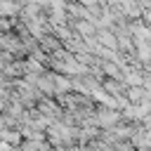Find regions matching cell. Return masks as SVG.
Returning <instances> with one entry per match:
<instances>
[{
	"instance_id": "7a4b0ae2",
	"label": "cell",
	"mask_w": 151,
	"mask_h": 151,
	"mask_svg": "<svg viewBox=\"0 0 151 151\" xmlns=\"http://www.w3.org/2000/svg\"><path fill=\"white\" fill-rule=\"evenodd\" d=\"M38 40H40L42 50H47V52H57V50H59V40H57L54 35H47V33H42Z\"/></svg>"
},
{
	"instance_id": "6da1fadb",
	"label": "cell",
	"mask_w": 151,
	"mask_h": 151,
	"mask_svg": "<svg viewBox=\"0 0 151 151\" xmlns=\"http://www.w3.org/2000/svg\"><path fill=\"white\" fill-rule=\"evenodd\" d=\"M94 40H99V42L106 45V47H116V45H118V38H116L111 31H104V28H99V33H94Z\"/></svg>"
}]
</instances>
